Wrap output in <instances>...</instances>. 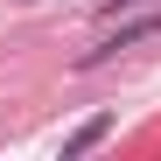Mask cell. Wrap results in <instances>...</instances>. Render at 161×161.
<instances>
[{"mask_svg":"<svg viewBox=\"0 0 161 161\" xmlns=\"http://www.w3.org/2000/svg\"><path fill=\"white\" fill-rule=\"evenodd\" d=\"M147 35H161V14H140V21H126V28H112V35H105V42L91 49V56L77 63V70H98V63H112L119 49H133V42H147Z\"/></svg>","mask_w":161,"mask_h":161,"instance_id":"obj_1","label":"cell"},{"mask_svg":"<svg viewBox=\"0 0 161 161\" xmlns=\"http://www.w3.org/2000/svg\"><path fill=\"white\" fill-rule=\"evenodd\" d=\"M105 126H112V119H105V112H98L91 126H77L70 140H63V154H84V147H98V140H105Z\"/></svg>","mask_w":161,"mask_h":161,"instance_id":"obj_2","label":"cell"}]
</instances>
